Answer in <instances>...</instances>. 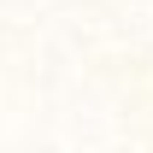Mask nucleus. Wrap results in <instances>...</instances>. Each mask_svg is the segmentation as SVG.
Segmentation results:
<instances>
[]
</instances>
